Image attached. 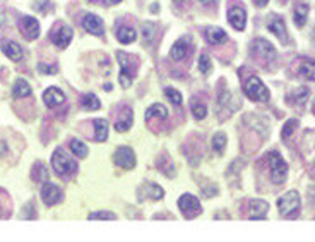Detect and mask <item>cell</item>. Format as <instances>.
I'll return each mask as SVG.
<instances>
[{"mask_svg": "<svg viewBox=\"0 0 315 242\" xmlns=\"http://www.w3.org/2000/svg\"><path fill=\"white\" fill-rule=\"evenodd\" d=\"M0 48H2V52L6 53L7 57L11 58V60H14V62H18L23 58V48L19 47L16 41H12V40H2L0 41Z\"/></svg>", "mask_w": 315, "mask_h": 242, "instance_id": "obj_16", "label": "cell"}, {"mask_svg": "<svg viewBox=\"0 0 315 242\" xmlns=\"http://www.w3.org/2000/svg\"><path fill=\"white\" fill-rule=\"evenodd\" d=\"M52 167H53V170H55V174L62 175V177L74 174V172H76V169H77L76 162H74L69 155H65L64 149H60V148L55 149V153H53Z\"/></svg>", "mask_w": 315, "mask_h": 242, "instance_id": "obj_2", "label": "cell"}, {"mask_svg": "<svg viewBox=\"0 0 315 242\" xmlns=\"http://www.w3.org/2000/svg\"><path fill=\"white\" fill-rule=\"evenodd\" d=\"M267 29H269V31L274 33V35H276L281 41H283V43H286V41H288L286 24H284V21L279 18V16H276V14L269 16V19H267Z\"/></svg>", "mask_w": 315, "mask_h": 242, "instance_id": "obj_13", "label": "cell"}, {"mask_svg": "<svg viewBox=\"0 0 315 242\" xmlns=\"http://www.w3.org/2000/svg\"><path fill=\"white\" fill-rule=\"evenodd\" d=\"M300 76L305 79H310V81H315V60L313 58H303L300 64Z\"/></svg>", "mask_w": 315, "mask_h": 242, "instance_id": "obj_20", "label": "cell"}, {"mask_svg": "<svg viewBox=\"0 0 315 242\" xmlns=\"http://www.w3.org/2000/svg\"><path fill=\"white\" fill-rule=\"evenodd\" d=\"M267 2H269V0H255V6H257V7H264Z\"/></svg>", "mask_w": 315, "mask_h": 242, "instance_id": "obj_42", "label": "cell"}, {"mask_svg": "<svg viewBox=\"0 0 315 242\" xmlns=\"http://www.w3.org/2000/svg\"><path fill=\"white\" fill-rule=\"evenodd\" d=\"M245 95L254 102H267L269 100V90L264 86V83L260 81L257 76H252L248 81L245 83Z\"/></svg>", "mask_w": 315, "mask_h": 242, "instance_id": "obj_5", "label": "cell"}, {"mask_svg": "<svg viewBox=\"0 0 315 242\" xmlns=\"http://www.w3.org/2000/svg\"><path fill=\"white\" fill-rule=\"evenodd\" d=\"M82 28L86 29L88 33L94 36H101L103 35V21L98 18V16L94 14H88L84 16V19H82Z\"/></svg>", "mask_w": 315, "mask_h": 242, "instance_id": "obj_15", "label": "cell"}, {"mask_svg": "<svg viewBox=\"0 0 315 242\" xmlns=\"http://www.w3.org/2000/svg\"><path fill=\"white\" fill-rule=\"evenodd\" d=\"M111 4H118V2H122V0H110Z\"/></svg>", "mask_w": 315, "mask_h": 242, "instance_id": "obj_44", "label": "cell"}, {"mask_svg": "<svg viewBox=\"0 0 315 242\" xmlns=\"http://www.w3.org/2000/svg\"><path fill=\"white\" fill-rule=\"evenodd\" d=\"M225 146H226V136L223 134V132H219V134H216L213 137V149H214V151L223 153Z\"/></svg>", "mask_w": 315, "mask_h": 242, "instance_id": "obj_35", "label": "cell"}, {"mask_svg": "<svg viewBox=\"0 0 315 242\" xmlns=\"http://www.w3.org/2000/svg\"><path fill=\"white\" fill-rule=\"evenodd\" d=\"M277 208H279V213L286 216V218L296 216L298 210H300V196H298L296 191H288L284 196L279 198Z\"/></svg>", "mask_w": 315, "mask_h": 242, "instance_id": "obj_3", "label": "cell"}, {"mask_svg": "<svg viewBox=\"0 0 315 242\" xmlns=\"http://www.w3.org/2000/svg\"><path fill=\"white\" fill-rule=\"evenodd\" d=\"M142 35H144V40H146V41H151V38L154 36V24L144 23V24H142Z\"/></svg>", "mask_w": 315, "mask_h": 242, "instance_id": "obj_40", "label": "cell"}, {"mask_svg": "<svg viewBox=\"0 0 315 242\" xmlns=\"http://www.w3.org/2000/svg\"><path fill=\"white\" fill-rule=\"evenodd\" d=\"M267 160H269V167H271L272 182H274V184H283L286 177H288V165H286V162L281 158L279 153L276 151L269 153Z\"/></svg>", "mask_w": 315, "mask_h": 242, "instance_id": "obj_4", "label": "cell"}, {"mask_svg": "<svg viewBox=\"0 0 315 242\" xmlns=\"http://www.w3.org/2000/svg\"><path fill=\"white\" fill-rule=\"evenodd\" d=\"M38 69L41 70L43 74H55L57 72V65H45V64H40Z\"/></svg>", "mask_w": 315, "mask_h": 242, "instance_id": "obj_41", "label": "cell"}, {"mask_svg": "<svg viewBox=\"0 0 315 242\" xmlns=\"http://www.w3.org/2000/svg\"><path fill=\"white\" fill-rule=\"evenodd\" d=\"M117 58L120 64V85L123 88H128L132 85V79H134L135 72H137V62L123 52H118Z\"/></svg>", "mask_w": 315, "mask_h": 242, "instance_id": "obj_1", "label": "cell"}, {"mask_svg": "<svg viewBox=\"0 0 315 242\" xmlns=\"http://www.w3.org/2000/svg\"><path fill=\"white\" fill-rule=\"evenodd\" d=\"M18 24L26 40H36L40 36V23L31 16H23Z\"/></svg>", "mask_w": 315, "mask_h": 242, "instance_id": "obj_8", "label": "cell"}, {"mask_svg": "<svg viewBox=\"0 0 315 242\" xmlns=\"http://www.w3.org/2000/svg\"><path fill=\"white\" fill-rule=\"evenodd\" d=\"M308 90L306 88H298V90L293 91L291 95L288 97V100H291V102H295L296 105H303V103L308 100Z\"/></svg>", "mask_w": 315, "mask_h": 242, "instance_id": "obj_30", "label": "cell"}, {"mask_svg": "<svg viewBox=\"0 0 315 242\" xmlns=\"http://www.w3.org/2000/svg\"><path fill=\"white\" fill-rule=\"evenodd\" d=\"M132 119H134V115H132L130 108L122 107L118 115H115V129H117L118 132H125L127 129L132 126Z\"/></svg>", "mask_w": 315, "mask_h": 242, "instance_id": "obj_14", "label": "cell"}, {"mask_svg": "<svg viewBox=\"0 0 315 242\" xmlns=\"http://www.w3.org/2000/svg\"><path fill=\"white\" fill-rule=\"evenodd\" d=\"M178 206H180V210H182V213H184L185 218H189V220L196 218V216L201 215V211H202L199 199L192 194L182 196V198L178 199Z\"/></svg>", "mask_w": 315, "mask_h": 242, "instance_id": "obj_6", "label": "cell"}, {"mask_svg": "<svg viewBox=\"0 0 315 242\" xmlns=\"http://www.w3.org/2000/svg\"><path fill=\"white\" fill-rule=\"evenodd\" d=\"M89 218H103V220H117V215L110 213V211H96V213H89Z\"/></svg>", "mask_w": 315, "mask_h": 242, "instance_id": "obj_39", "label": "cell"}, {"mask_svg": "<svg viewBox=\"0 0 315 242\" xmlns=\"http://www.w3.org/2000/svg\"><path fill=\"white\" fill-rule=\"evenodd\" d=\"M199 2H202L204 6H211V4H216L218 0H199Z\"/></svg>", "mask_w": 315, "mask_h": 242, "instance_id": "obj_43", "label": "cell"}, {"mask_svg": "<svg viewBox=\"0 0 315 242\" xmlns=\"http://www.w3.org/2000/svg\"><path fill=\"white\" fill-rule=\"evenodd\" d=\"M113 162L118 167H122V169L130 170V169H134V167H135V155H134V151H132L130 148L122 146V148H118L117 151H115Z\"/></svg>", "mask_w": 315, "mask_h": 242, "instance_id": "obj_9", "label": "cell"}, {"mask_svg": "<svg viewBox=\"0 0 315 242\" xmlns=\"http://www.w3.org/2000/svg\"><path fill=\"white\" fill-rule=\"evenodd\" d=\"M43 100H45V105L50 107V108H53V107L62 105V103H64L65 95L62 93L59 88L52 86V88H48V90L43 93Z\"/></svg>", "mask_w": 315, "mask_h": 242, "instance_id": "obj_17", "label": "cell"}, {"mask_svg": "<svg viewBox=\"0 0 315 242\" xmlns=\"http://www.w3.org/2000/svg\"><path fill=\"white\" fill-rule=\"evenodd\" d=\"M281 2H283V4H284V2H286V0H281Z\"/></svg>", "mask_w": 315, "mask_h": 242, "instance_id": "obj_47", "label": "cell"}, {"mask_svg": "<svg viewBox=\"0 0 315 242\" xmlns=\"http://www.w3.org/2000/svg\"><path fill=\"white\" fill-rule=\"evenodd\" d=\"M296 126H298V120L296 119L288 120V122L284 124L283 131H281V137H283V139H288V137L291 136V132H295Z\"/></svg>", "mask_w": 315, "mask_h": 242, "instance_id": "obj_36", "label": "cell"}, {"mask_svg": "<svg viewBox=\"0 0 315 242\" xmlns=\"http://www.w3.org/2000/svg\"><path fill=\"white\" fill-rule=\"evenodd\" d=\"M156 165H158V169L161 170V172H165L168 175V177H172V175H175V170H173V164L170 165L168 164V156L167 155H163L160 158V160L156 162Z\"/></svg>", "mask_w": 315, "mask_h": 242, "instance_id": "obj_33", "label": "cell"}, {"mask_svg": "<svg viewBox=\"0 0 315 242\" xmlns=\"http://www.w3.org/2000/svg\"><path fill=\"white\" fill-rule=\"evenodd\" d=\"M11 216V199L6 191L0 189V218H9Z\"/></svg>", "mask_w": 315, "mask_h": 242, "instance_id": "obj_29", "label": "cell"}, {"mask_svg": "<svg viewBox=\"0 0 315 242\" xmlns=\"http://www.w3.org/2000/svg\"><path fill=\"white\" fill-rule=\"evenodd\" d=\"M94 131H96L94 139H96L98 143L106 141V137H108V122H106L105 119H96L94 120Z\"/></svg>", "mask_w": 315, "mask_h": 242, "instance_id": "obj_23", "label": "cell"}, {"mask_svg": "<svg viewBox=\"0 0 315 242\" xmlns=\"http://www.w3.org/2000/svg\"><path fill=\"white\" fill-rule=\"evenodd\" d=\"M228 21L236 31H243L247 26V12L243 7H231L228 11Z\"/></svg>", "mask_w": 315, "mask_h": 242, "instance_id": "obj_11", "label": "cell"}, {"mask_svg": "<svg viewBox=\"0 0 315 242\" xmlns=\"http://www.w3.org/2000/svg\"><path fill=\"white\" fill-rule=\"evenodd\" d=\"M12 95H14V98H26L31 95V86L28 85V81H24V79H18L14 85V91H12Z\"/></svg>", "mask_w": 315, "mask_h": 242, "instance_id": "obj_26", "label": "cell"}, {"mask_svg": "<svg viewBox=\"0 0 315 242\" xmlns=\"http://www.w3.org/2000/svg\"><path fill=\"white\" fill-rule=\"evenodd\" d=\"M50 40H52L57 47L65 48L70 43V40H72V29H70L67 24L59 23L52 29V33H50Z\"/></svg>", "mask_w": 315, "mask_h": 242, "instance_id": "obj_7", "label": "cell"}, {"mask_svg": "<svg viewBox=\"0 0 315 242\" xmlns=\"http://www.w3.org/2000/svg\"><path fill=\"white\" fill-rule=\"evenodd\" d=\"M81 105L86 108V110H98L99 107H101V103H99V100L96 98V95L89 93V95H84L81 100Z\"/></svg>", "mask_w": 315, "mask_h": 242, "instance_id": "obj_31", "label": "cell"}, {"mask_svg": "<svg viewBox=\"0 0 315 242\" xmlns=\"http://www.w3.org/2000/svg\"><path fill=\"white\" fill-rule=\"evenodd\" d=\"M206 38L211 45H221L226 41V33L221 28H209L206 31Z\"/></svg>", "mask_w": 315, "mask_h": 242, "instance_id": "obj_21", "label": "cell"}, {"mask_svg": "<svg viewBox=\"0 0 315 242\" xmlns=\"http://www.w3.org/2000/svg\"><path fill=\"white\" fill-rule=\"evenodd\" d=\"M140 191H144V194H146L149 199H152V201H160L165 194L163 189H161L158 184H152V182H147L146 186H142L140 187Z\"/></svg>", "mask_w": 315, "mask_h": 242, "instance_id": "obj_24", "label": "cell"}, {"mask_svg": "<svg viewBox=\"0 0 315 242\" xmlns=\"http://www.w3.org/2000/svg\"><path fill=\"white\" fill-rule=\"evenodd\" d=\"M306 18H308V6L306 4H298L295 7V12H293V21L298 28H303L306 23Z\"/></svg>", "mask_w": 315, "mask_h": 242, "instance_id": "obj_22", "label": "cell"}, {"mask_svg": "<svg viewBox=\"0 0 315 242\" xmlns=\"http://www.w3.org/2000/svg\"><path fill=\"white\" fill-rule=\"evenodd\" d=\"M189 53H190V47L187 41H177L172 47V50H170V57H172L173 60H184Z\"/></svg>", "mask_w": 315, "mask_h": 242, "instance_id": "obj_19", "label": "cell"}, {"mask_svg": "<svg viewBox=\"0 0 315 242\" xmlns=\"http://www.w3.org/2000/svg\"><path fill=\"white\" fill-rule=\"evenodd\" d=\"M165 95H167V97L172 100L173 103H175V105H182V95L178 93L177 90H173V88H167V90H165Z\"/></svg>", "mask_w": 315, "mask_h": 242, "instance_id": "obj_38", "label": "cell"}, {"mask_svg": "<svg viewBox=\"0 0 315 242\" xmlns=\"http://www.w3.org/2000/svg\"><path fill=\"white\" fill-rule=\"evenodd\" d=\"M31 175H33V179H35V182H38V184H45V182H48V169L41 164V162L35 164Z\"/></svg>", "mask_w": 315, "mask_h": 242, "instance_id": "obj_27", "label": "cell"}, {"mask_svg": "<svg viewBox=\"0 0 315 242\" xmlns=\"http://www.w3.org/2000/svg\"><path fill=\"white\" fill-rule=\"evenodd\" d=\"M152 117H160V119H167L168 117V110L165 105H161V103H154V105H151L147 108L146 112V119H152Z\"/></svg>", "mask_w": 315, "mask_h": 242, "instance_id": "obj_28", "label": "cell"}, {"mask_svg": "<svg viewBox=\"0 0 315 242\" xmlns=\"http://www.w3.org/2000/svg\"><path fill=\"white\" fill-rule=\"evenodd\" d=\"M269 210V204L262 199H252L250 201V215L248 218L250 220H264L267 215Z\"/></svg>", "mask_w": 315, "mask_h": 242, "instance_id": "obj_18", "label": "cell"}, {"mask_svg": "<svg viewBox=\"0 0 315 242\" xmlns=\"http://www.w3.org/2000/svg\"><path fill=\"white\" fill-rule=\"evenodd\" d=\"M190 107H192V114L196 119H204L206 114H207V108L204 103H197V98L192 100V103H190Z\"/></svg>", "mask_w": 315, "mask_h": 242, "instance_id": "obj_34", "label": "cell"}, {"mask_svg": "<svg viewBox=\"0 0 315 242\" xmlns=\"http://www.w3.org/2000/svg\"><path fill=\"white\" fill-rule=\"evenodd\" d=\"M252 45H254V47H252V52H254L259 58H262V60H272V58L276 57V50L267 40L257 38Z\"/></svg>", "mask_w": 315, "mask_h": 242, "instance_id": "obj_10", "label": "cell"}, {"mask_svg": "<svg viewBox=\"0 0 315 242\" xmlns=\"http://www.w3.org/2000/svg\"><path fill=\"white\" fill-rule=\"evenodd\" d=\"M91 2H94V4H101L103 0H91Z\"/></svg>", "mask_w": 315, "mask_h": 242, "instance_id": "obj_45", "label": "cell"}, {"mask_svg": "<svg viewBox=\"0 0 315 242\" xmlns=\"http://www.w3.org/2000/svg\"><path fill=\"white\" fill-rule=\"evenodd\" d=\"M211 60H209V57L207 55H201L199 57V70H201L202 74H209L211 72Z\"/></svg>", "mask_w": 315, "mask_h": 242, "instance_id": "obj_37", "label": "cell"}, {"mask_svg": "<svg viewBox=\"0 0 315 242\" xmlns=\"http://www.w3.org/2000/svg\"><path fill=\"white\" fill-rule=\"evenodd\" d=\"M312 40H313V45H315V31H313V36H312Z\"/></svg>", "mask_w": 315, "mask_h": 242, "instance_id": "obj_46", "label": "cell"}, {"mask_svg": "<svg viewBox=\"0 0 315 242\" xmlns=\"http://www.w3.org/2000/svg\"><path fill=\"white\" fill-rule=\"evenodd\" d=\"M117 38L120 43H132V41H135V38H137V33L128 26H120L117 29Z\"/></svg>", "mask_w": 315, "mask_h": 242, "instance_id": "obj_25", "label": "cell"}, {"mask_svg": "<svg viewBox=\"0 0 315 242\" xmlns=\"http://www.w3.org/2000/svg\"><path fill=\"white\" fill-rule=\"evenodd\" d=\"M70 149H72L74 155H77L79 158H86V156H88V146L82 143V141H79V139L70 141Z\"/></svg>", "mask_w": 315, "mask_h": 242, "instance_id": "obj_32", "label": "cell"}, {"mask_svg": "<svg viewBox=\"0 0 315 242\" xmlns=\"http://www.w3.org/2000/svg\"><path fill=\"white\" fill-rule=\"evenodd\" d=\"M41 199L47 206H53V204L62 201V191L55 184L45 182L43 189H41Z\"/></svg>", "mask_w": 315, "mask_h": 242, "instance_id": "obj_12", "label": "cell"}]
</instances>
